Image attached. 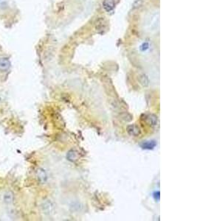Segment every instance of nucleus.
<instances>
[{
	"label": "nucleus",
	"instance_id": "nucleus-7",
	"mask_svg": "<svg viewBox=\"0 0 197 221\" xmlns=\"http://www.w3.org/2000/svg\"><path fill=\"white\" fill-rule=\"evenodd\" d=\"M148 44L147 43H143V45H142V50H146L148 49Z\"/></svg>",
	"mask_w": 197,
	"mask_h": 221
},
{
	"label": "nucleus",
	"instance_id": "nucleus-1",
	"mask_svg": "<svg viewBox=\"0 0 197 221\" xmlns=\"http://www.w3.org/2000/svg\"><path fill=\"white\" fill-rule=\"evenodd\" d=\"M118 0H103V8L105 11L107 13H110L113 11L116 6L117 2Z\"/></svg>",
	"mask_w": 197,
	"mask_h": 221
},
{
	"label": "nucleus",
	"instance_id": "nucleus-5",
	"mask_svg": "<svg viewBox=\"0 0 197 221\" xmlns=\"http://www.w3.org/2000/svg\"><path fill=\"white\" fill-rule=\"evenodd\" d=\"M4 200L7 203H11L13 200V195L11 192H7L4 195Z\"/></svg>",
	"mask_w": 197,
	"mask_h": 221
},
{
	"label": "nucleus",
	"instance_id": "nucleus-2",
	"mask_svg": "<svg viewBox=\"0 0 197 221\" xmlns=\"http://www.w3.org/2000/svg\"><path fill=\"white\" fill-rule=\"evenodd\" d=\"M11 67V62L7 58H0V72H7Z\"/></svg>",
	"mask_w": 197,
	"mask_h": 221
},
{
	"label": "nucleus",
	"instance_id": "nucleus-4",
	"mask_svg": "<svg viewBox=\"0 0 197 221\" xmlns=\"http://www.w3.org/2000/svg\"><path fill=\"white\" fill-rule=\"evenodd\" d=\"M146 121L151 126H156L157 125V118L153 114H148L146 117Z\"/></svg>",
	"mask_w": 197,
	"mask_h": 221
},
{
	"label": "nucleus",
	"instance_id": "nucleus-6",
	"mask_svg": "<svg viewBox=\"0 0 197 221\" xmlns=\"http://www.w3.org/2000/svg\"><path fill=\"white\" fill-rule=\"evenodd\" d=\"M155 145H156V143L154 141H148L144 142L141 146L144 149H153L155 147Z\"/></svg>",
	"mask_w": 197,
	"mask_h": 221
},
{
	"label": "nucleus",
	"instance_id": "nucleus-3",
	"mask_svg": "<svg viewBox=\"0 0 197 221\" xmlns=\"http://www.w3.org/2000/svg\"><path fill=\"white\" fill-rule=\"evenodd\" d=\"M127 132L130 136H137L140 134V128L134 125H129L127 128Z\"/></svg>",
	"mask_w": 197,
	"mask_h": 221
}]
</instances>
